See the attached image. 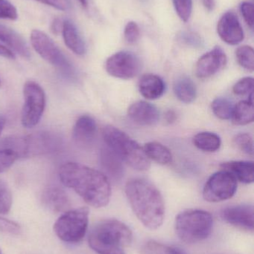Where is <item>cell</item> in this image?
<instances>
[{"mask_svg":"<svg viewBox=\"0 0 254 254\" xmlns=\"http://www.w3.org/2000/svg\"><path fill=\"white\" fill-rule=\"evenodd\" d=\"M58 176L64 186L73 190L89 205L100 208L108 204L111 188L104 173L79 163L67 162L60 167Z\"/></svg>","mask_w":254,"mask_h":254,"instance_id":"cell-1","label":"cell"},{"mask_svg":"<svg viewBox=\"0 0 254 254\" xmlns=\"http://www.w3.org/2000/svg\"><path fill=\"white\" fill-rule=\"evenodd\" d=\"M125 193L134 214L144 226L156 230L162 225L165 205L155 185L145 179H132L125 186Z\"/></svg>","mask_w":254,"mask_h":254,"instance_id":"cell-2","label":"cell"},{"mask_svg":"<svg viewBox=\"0 0 254 254\" xmlns=\"http://www.w3.org/2000/svg\"><path fill=\"white\" fill-rule=\"evenodd\" d=\"M131 229L116 219H106L95 225L88 238L89 247L98 254H125L132 241Z\"/></svg>","mask_w":254,"mask_h":254,"instance_id":"cell-3","label":"cell"},{"mask_svg":"<svg viewBox=\"0 0 254 254\" xmlns=\"http://www.w3.org/2000/svg\"><path fill=\"white\" fill-rule=\"evenodd\" d=\"M103 139L107 147L113 150L121 160L138 171H146L150 161L143 148L128 134L112 126L103 128Z\"/></svg>","mask_w":254,"mask_h":254,"instance_id":"cell-4","label":"cell"},{"mask_svg":"<svg viewBox=\"0 0 254 254\" xmlns=\"http://www.w3.org/2000/svg\"><path fill=\"white\" fill-rule=\"evenodd\" d=\"M213 219L209 212L202 210H188L177 215L175 231L184 243L193 244L204 241L211 234Z\"/></svg>","mask_w":254,"mask_h":254,"instance_id":"cell-5","label":"cell"},{"mask_svg":"<svg viewBox=\"0 0 254 254\" xmlns=\"http://www.w3.org/2000/svg\"><path fill=\"white\" fill-rule=\"evenodd\" d=\"M8 146L19 156H36L54 153L59 150L62 140L58 134L50 131H38L22 137H12Z\"/></svg>","mask_w":254,"mask_h":254,"instance_id":"cell-6","label":"cell"},{"mask_svg":"<svg viewBox=\"0 0 254 254\" xmlns=\"http://www.w3.org/2000/svg\"><path fill=\"white\" fill-rule=\"evenodd\" d=\"M30 40L35 52L44 61L55 67L63 76L68 78L76 77L74 65L46 33L38 29L33 30Z\"/></svg>","mask_w":254,"mask_h":254,"instance_id":"cell-7","label":"cell"},{"mask_svg":"<svg viewBox=\"0 0 254 254\" xmlns=\"http://www.w3.org/2000/svg\"><path fill=\"white\" fill-rule=\"evenodd\" d=\"M89 215V209L85 207L64 212L54 225L57 237L66 243H80L87 231Z\"/></svg>","mask_w":254,"mask_h":254,"instance_id":"cell-8","label":"cell"},{"mask_svg":"<svg viewBox=\"0 0 254 254\" xmlns=\"http://www.w3.org/2000/svg\"><path fill=\"white\" fill-rule=\"evenodd\" d=\"M24 104L21 113V124L27 128L38 125L46 108V94L36 82L28 80L23 86Z\"/></svg>","mask_w":254,"mask_h":254,"instance_id":"cell-9","label":"cell"},{"mask_svg":"<svg viewBox=\"0 0 254 254\" xmlns=\"http://www.w3.org/2000/svg\"><path fill=\"white\" fill-rule=\"evenodd\" d=\"M237 179L226 170L216 172L209 178L203 190V197L209 202H220L235 195Z\"/></svg>","mask_w":254,"mask_h":254,"instance_id":"cell-10","label":"cell"},{"mask_svg":"<svg viewBox=\"0 0 254 254\" xmlns=\"http://www.w3.org/2000/svg\"><path fill=\"white\" fill-rule=\"evenodd\" d=\"M105 68L110 75L116 78L129 80L134 78L142 69L140 58L129 52H119L106 61Z\"/></svg>","mask_w":254,"mask_h":254,"instance_id":"cell-11","label":"cell"},{"mask_svg":"<svg viewBox=\"0 0 254 254\" xmlns=\"http://www.w3.org/2000/svg\"><path fill=\"white\" fill-rule=\"evenodd\" d=\"M228 62L226 54L219 46H216L199 58L195 66L197 77L208 78L225 68Z\"/></svg>","mask_w":254,"mask_h":254,"instance_id":"cell-12","label":"cell"},{"mask_svg":"<svg viewBox=\"0 0 254 254\" xmlns=\"http://www.w3.org/2000/svg\"><path fill=\"white\" fill-rule=\"evenodd\" d=\"M217 32L225 43L232 46L239 44L244 40V31L238 16L234 12H226L219 19Z\"/></svg>","mask_w":254,"mask_h":254,"instance_id":"cell-13","label":"cell"},{"mask_svg":"<svg viewBox=\"0 0 254 254\" xmlns=\"http://www.w3.org/2000/svg\"><path fill=\"white\" fill-rule=\"evenodd\" d=\"M222 219L237 228L247 231H254V210L250 204L231 206L221 212Z\"/></svg>","mask_w":254,"mask_h":254,"instance_id":"cell-14","label":"cell"},{"mask_svg":"<svg viewBox=\"0 0 254 254\" xmlns=\"http://www.w3.org/2000/svg\"><path fill=\"white\" fill-rule=\"evenodd\" d=\"M128 115L134 123L142 126H152L160 119L158 109L146 101H137L131 104L128 108Z\"/></svg>","mask_w":254,"mask_h":254,"instance_id":"cell-15","label":"cell"},{"mask_svg":"<svg viewBox=\"0 0 254 254\" xmlns=\"http://www.w3.org/2000/svg\"><path fill=\"white\" fill-rule=\"evenodd\" d=\"M96 133V122L91 116L85 115L76 121L73 127V137L76 143L86 146L93 142Z\"/></svg>","mask_w":254,"mask_h":254,"instance_id":"cell-16","label":"cell"},{"mask_svg":"<svg viewBox=\"0 0 254 254\" xmlns=\"http://www.w3.org/2000/svg\"><path fill=\"white\" fill-rule=\"evenodd\" d=\"M63 38L64 43L69 49L79 56H83L86 54V47L85 42L81 36L77 27L70 19H65L63 22Z\"/></svg>","mask_w":254,"mask_h":254,"instance_id":"cell-17","label":"cell"},{"mask_svg":"<svg viewBox=\"0 0 254 254\" xmlns=\"http://www.w3.org/2000/svg\"><path fill=\"white\" fill-rule=\"evenodd\" d=\"M42 200L46 207L56 213L67 211L70 205L68 195L58 186L49 187L45 190Z\"/></svg>","mask_w":254,"mask_h":254,"instance_id":"cell-18","label":"cell"},{"mask_svg":"<svg viewBox=\"0 0 254 254\" xmlns=\"http://www.w3.org/2000/svg\"><path fill=\"white\" fill-rule=\"evenodd\" d=\"M100 164L106 175L114 179L119 180L124 176L123 161L110 148H102L99 155Z\"/></svg>","mask_w":254,"mask_h":254,"instance_id":"cell-19","label":"cell"},{"mask_svg":"<svg viewBox=\"0 0 254 254\" xmlns=\"http://www.w3.org/2000/svg\"><path fill=\"white\" fill-rule=\"evenodd\" d=\"M0 41L8 46L13 52L24 58L31 56L25 40L16 31L0 24Z\"/></svg>","mask_w":254,"mask_h":254,"instance_id":"cell-20","label":"cell"},{"mask_svg":"<svg viewBox=\"0 0 254 254\" xmlns=\"http://www.w3.org/2000/svg\"><path fill=\"white\" fill-rule=\"evenodd\" d=\"M165 88L164 80L156 74H145L139 81V90L146 99L156 100L161 98L165 92Z\"/></svg>","mask_w":254,"mask_h":254,"instance_id":"cell-21","label":"cell"},{"mask_svg":"<svg viewBox=\"0 0 254 254\" xmlns=\"http://www.w3.org/2000/svg\"><path fill=\"white\" fill-rule=\"evenodd\" d=\"M224 170L230 172L237 180L245 184L253 183L254 166L253 161H231L221 165Z\"/></svg>","mask_w":254,"mask_h":254,"instance_id":"cell-22","label":"cell"},{"mask_svg":"<svg viewBox=\"0 0 254 254\" xmlns=\"http://www.w3.org/2000/svg\"><path fill=\"white\" fill-rule=\"evenodd\" d=\"M173 89L177 99L184 104H190L196 98V86L194 82L186 76L178 77L174 81Z\"/></svg>","mask_w":254,"mask_h":254,"instance_id":"cell-23","label":"cell"},{"mask_svg":"<svg viewBox=\"0 0 254 254\" xmlns=\"http://www.w3.org/2000/svg\"><path fill=\"white\" fill-rule=\"evenodd\" d=\"M143 151L149 159L153 160L160 164H169L172 161L171 151L158 142H149L145 144Z\"/></svg>","mask_w":254,"mask_h":254,"instance_id":"cell-24","label":"cell"},{"mask_svg":"<svg viewBox=\"0 0 254 254\" xmlns=\"http://www.w3.org/2000/svg\"><path fill=\"white\" fill-rule=\"evenodd\" d=\"M233 122L236 125H247L252 123L254 119V103L252 101H243L234 106Z\"/></svg>","mask_w":254,"mask_h":254,"instance_id":"cell-25","label":"cell"},{"mask_svg":"<svg viewBox=\"0 0 254 254\" xmlns=\"http://www.w3.org/2000/svg\"><path fill=\"white\" fill-rule=\"evenodd\" d=\"M193 143L201 150L213 152L219 150L222 141L218 134L210 131H203L195 134L193 137Z\"/></svg>","mask_w":254,"mask_h":254,"instance_id":"cell-26","label":"cell"},{"mask_svg":"<svg viewBox=\"0 0 254 254\" xmlns=\"http://www.w3.org/2000/svg\"><path fill=\"white\" fill-rule=\"evenodd\" d=\"M234 106L231 101L224 98H218L212 103V110L216 117L221 120H229L232 118Z\"/></svg>","mask_w":254,"mask_h":254,"instance_id":"cell-27","label":"cell"},{"mask_svg":"<svg viewBox=\"0 0 254 254\" xmlns=\"http://www.w3.org/2000/svg\"><path fill=\"white\" fill-rule=\"evenodd\" d=\"M237 62L245 69L253 71L254 69V52L253 48L243 46L236 51Z\"/></svg>","mask_w":254,"mask_h":254,"instance_id":"cell-28","label":"cell"},{"mask_svg":"<svg viewBox=\"0 0 254 254\" xmlns=\"http://www.w3.org/2000/svg\"><path fill=\"white\" fill-rule=\"evenodd\" d=\"M177 39L181 44L188 47L199 49L204 47V42L202 37L192 31H181L177 34Z\"/></svg>","mask_w":254,"mask_h":254,"instance_id":"cell-29","label":"cell"},{"mask_svg":"<svg viewBox=\"0 0 254 254\" xmlns=\"http://www.w3.org/2000/svg\"><path fill=\"white\" fill-rule=\"evenodd\" d=\"M144 254H186L172 246H166L155 241H150L144 248Z\"/></svg>","mask_w":254,"mask_h":254,"instance_id":"cell-30","label":"cell"},{"mask_svg":"<svg viewBox=\"0 0 254 254\" xmlns=\"http://www.w3.org/2000/svg\"><path fill=\"white\" fill-rule=\"evenodd\" d=\"M11 191L4 181L0 179V214H7L11 208Z\"/></svg>","mask_w":254,"mask_h":254,"instance_id":"cell-31","label":"cell"},{"mask_svg":"<svg viewBox=\"0 0 254 254\" xmlns=\"http://www.w3.org/2000/svg\"><path fill=\"white\" fill-rule=\"evenodd\" d=\"M19 158L16 152L10 148L0 149V173L8 170Z\"/></svg>","mask_w":254,"mask_h":254,"instance_id":"cell-32","label":"cell"},{"mask_svg":"<svg viewBox=\"0 0 254 254\" xmlns=\"http://www.w3.org/2000/svg\"><path fill=\"white\" fill-rule=\"evenodd\" d=\"M234 144L247 155H253L254 142L252 136L247 133H240L234 138Z\"/></svg>","mask_w":254,"mask_h":254,"instance_id":"cell-33","label":"cell"},{"mask_svg":"<svg viewBox=\"0 0 254 254\" xmlns=\"http://www.w3.org/2000/svg\"><path fill=\"white\" fill-rule=\"evenodd\" d=\"M174 9L180 19L187 22L192 12V0H173Z\"/></svg>","mask_w":254,"mask_h":254,"instance_id":"cell-34","label":"cell"},{"mask_svg":"<svg viewBox=\"0 0 254 254\" xmlns=\"http://www.w3.org/2000/svg\"><path fill=\"white\" fill-rule=\"evenodd\" d=\"M124 37L128 44H134L138 41L140 37V29L137 22H128L124 30Z\"/></svg>","mask_w":254,"mask_h":254,"instance_id":"cell-35","label":"cell"},{"mask_svg":"<svg viewBox=\"0 0 254 254\" xmlns=\"http://www.w3.org/2000/svg\"><path fill=\"white\" fill-rule=\"evenodd\" d=\"M237 95H246L253 94L254 79L251 77H244L239 80L233 88Z\"/></svg>","mask_w":254,"mask_h":254,"instance_id":"cell-36","label":"cell"},{"mask_svg":"<svg viewBox=\"0 0 254 254\" xmlns=\"http://www.w3.org/2000/svg\"><path fill=\"white\" fill-rule=\"evenodd\" d=\"M18 13L15 6L8 0H0V19L15 20Z\"/></svg>","mask_w":254,"mask_h":254,"instance_id":"cell-37","label":"cell"},{"mask_svg":"<svg viewBox=\"0 0 254 254\" xmlns=\"http://www.w3.org/2000/svg\"><path fill=\"white\" fill-rule=\"evenodd\" d=\"M0 232L10 235H19L21 232V228L16 222L0 217Z\"/></svg>","mask_w":254,"mask_h":254,"instance_id":"cell-38","label":"cell"},{"mask_svg":"<svg viewBox=\"0 0 254 254\" xmlns=\"http://www.w3.org/2000/svg\"><path fill=\"white\" fill-rule=\"evenodd\" d=\"M240 11H241L242 15L244 18L247 25L250 27L251 28H254V4L249 1H243L240 4Z\"/></svg>","mask_w":254,"mask_h":254,"instance_id":"cell-39","label":"cell"},{"mask_svg":"<svg viewBox=\"0 0 254 254\" xmlns=\"http://www.w3.org/2000/svg\"><path fill=\"white\" fill-rule=\"evenodd\" d=\"M35 1L43 3L46 5L51 6L54 8L62 10V11L70 10L72 7V3L70 0H35Z\"/></svg>","mask_w":254,"mask_h":254,"instance_id":"cell-40","label":"cell"},{"mask_svg":"<svg viewBox=\"0 0 254 254\" xmlns=\"http://www.w3.org/2000/svg\"><path fill=\"white\" fill-rule=\"evenodd\" d=\"M63 22L61 21V19H58V18H55V19H53L52 25H51V30H52V32L54 34L58 35L60 33H61L63 28Z\"/></svg>","mask_w":254,"mask_h":254,"instance_id":"cell-41","label":"cell"},{"mask_svg":"<svg viewBox=\"0 0 254 254\" xmlns=\"http://www.w3.org/2000/svg\"><path fill=\"white\" fill-rule=\"evenodd\" d=\"M0 56L8 59H15V54L8 48L0 44Z\"/></svg>","mask_w":254,"mask_h":254,"instance_id":"cell-42","label":"cell"},{"mask_svg":"<svg viewBox=\"0 0 254 254\" xmlns=\"http://www.w3.org/2000/svg\"><path fill=\"white\" fill-rule=\"evenodd\" d=\"M201 1H202L205 8L209 11H212L216 7V0H201Z\"/></svg>","mask_w":254,"mask_h":254,"instance_id":"cell-43","label":"cell"},{"mask_svg":"<svg viewBox=\"0 0 254 254\" xmlns=\"http://www.w3.org/2000/svg\"><path fill=\"white\" fill-rule=\"evenodd\" d=\"M6 125V119L4 116H0V135H1V132H2L3 129H4V127Z\"/></svg>","mask_w":254,"mask_h":254,"instance_id":"cell-44","label":"cell"},{"mask_svg":"<svg viewBox=\"0 0 254 254\" xmlns=\"http://www.w3.org/2000/svg\"><path fill=\"white\" fill-rule=\"evenodd\" d=\"M175 119V114L173 112L169 111L167 114V120L169 122H174Z\"/></svg>","mask_w":254,"mask_h":254,"instance_id":"cell-45","label":"cell"},{"mask_svg":"<svg viewBox=\"0 0 254 254\" xmlns=\"http://www.w3.org/2000/svg\"><path fill=\"white\" fill-rule=\"evenodd\" d=\"M79 1L82 4V7H85V8H87L88 0H79Z\"/></svg>","mask_w":254,"mask_h":254,"instance_id":"cell-46","label":"cell"},{"mask_svg":"<svg viewBox=\"0 0 254 254\" xmlns=\"http://www.w3.org/2000/svg\"><path fill=\"white\" fill-rule=\"evenodd\" d=\"M0 86H1V79H0Z\"/></svg>","mask_w":254,"mask_h":254,"instance_id":"cell-47","label":"cell"},{"mask_svg":"<svg viewBox=\"0 0 254 254\" xmlns=\"http://www.w3.org/2000/svg\"><path fill=\"white\" fill-rule=\"evenodd\" d=\"M0 254H1V250H0Z\"/></svg>","mask_w":254,"mask_h":254,"instance_id":"cell-48","label":"cell"}]
</instances>
